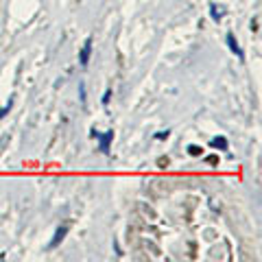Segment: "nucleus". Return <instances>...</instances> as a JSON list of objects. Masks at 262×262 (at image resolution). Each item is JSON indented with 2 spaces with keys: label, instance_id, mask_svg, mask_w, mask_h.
<instances>
[{
  "label": "nucleus",
  "instance_id": "obj_1",
  "mask_svg": "<svg viewBox=\"0 0 262 262\" xmlns=\"http://www.w3.org/2000/svg\"><path fill=\"white\" fill-rule=\"evenodd\" d=\"M90 51H92V46H90V42L83 46V53H81V63H88V59H90Z\"/></svg>",
  "mask_w": 262,
  "mask_h": 262
},
{
  "label": "nucleus",
  "instance_id": "obj_2",
  "mask_svg": "<svg viewBox=\"0 0 262 262\" xmlns=\"http://www.w3.org/2000/svg\"><path fill=\"white\" fill-rule=\"evenodd\" d=\"M227 42H229V46H232V51H234V53H238V57H243V53H241L238 44L234 42V35H227Z\"/></svg>",
  "mask_w": 262,
  "mask_h": 262
},
{
  "label": "nucleus",
  "instance_id": "obj_3",
  "mask_svg": "<svg viewBox=\"0 0 262 262\" xmlns=\"http://www.w3.org/2000/svg\"><path fill=\"white\" fill-rule=\"evenodd\" d=\"M63 236H66V227H61V229H57V234H55V241L51 243V247H55V245H57V243H59V241L63 238Z\"/></svg>",
  "mask_w": 262,
  "mask_h": 262
},
{
  "label": "nucleus",
  "instance_id": "obj_4",
  "mask_svg": "<svg viewBox=\"0 0 262 262\" xmlns=\"http://www.w3.org/2000/svg\"><path fill=\"white\" fill-rule=\"evenodd\" d=\"M212 144H214V146H223V149L227 146V142L223 140V138H214V140H212Z\"/></svg>",
  "mask_w": 262,
  "mask_h": 262
},
{
  "label": "nucleus",
  "instance_id": "obj_5",
  "mask_svg": "<svg viewBox=\"0 0 262 262\" xmlns=\"http://www.w3.org/2000/svg\"><path fill=\"white\" fill-rule=\"evenodd\" d=\"M110 140H112V134H107L103 138V149H107V144H110Z\"/></svg>",
  "mask_w": 262,
  "mask_h": 262
},
{
  "label": "nucleus",
  "instance_id": "obj_6",
  "mask_svg": "<svg viewBox=\"0 0 262 262\" xmlns=\"http://www.w3.org/2000/svg\"><path fill=\"white\" fill-rule=\"evenodd\" d=\"M199 153H201L199 146H190V155H199Z\"/></svg>",
  "mask_w": 262,
  "mask_h": 262
}]
</instances>
